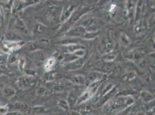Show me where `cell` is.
Returning <instances> with one entry per match:
<instances>
[{"label": "cell", "instance_id": "6da1fadb", "mask_svg": "<svg viewBox=\"0 0 155 115\" xmlns=\"http://www.w3.org/2000/svg\"><path fill=\"white\" fill-rule=\"evenodd\" d=\"M34 82V78L28 76H23L20 77L18 80V85L20 88L24 89L32 86Z\"/></svg>", "mask_w": 155, "mask_h": 115}, {"label": "cell", "instance_id": "7a4b0ae2", "mask_svg": "<svg viewBox=\"0 0 155 115\" xmlns=\"http://www.w3.org/2000/svg\"><path fill=\"white\" fill-rule=\"evenodd\" d=\"M13 26L15 30L19 32L20 31L21 32H25L26 31V26L25 23L20 19H17L14 20Z\"/></svg>", "mask_w": 155, "mask_h": 115}, {"label": "cell", "instance_id": "3957f363", "mask_svg": "<svg viewBox=\"0 0 155 115\" xmlns=\"http://www.w3.org/2000/svg\"><path fill=\"white\" fill-rule=\"evenodd\" d=\"M2 93L4 96L6 98H12L15 95V90L10 87H5L2 90Z\"/></svg>", "mask_w": 155, "mask_h": 115}, {"label": "cell", "instance_id": "277c9868", "mask_svg": "<svg viewBox=\"0 0 155 115\" xmlns=\"http://www.w3.org/2000/svg\"><path fill=\"white\" fill-rule=\"evenodd\" d=\"M5 38L7 39V40L9 41H16L21 38L20 36H19L18 34L15 33V32H11V31L7 33Z\"/></svg>", "mask_w": 155, "mask_h": 115}, {"label": "cell", "instance_id": "5b68a950", "mask_svg": "<svg viewBox=\"0 0 155 115\" xmlns=\"http://www.w3.org/2000/svg\"><path fill=\"white\" fill-rule=\"evenodd\" d=\"M13 108L14 110L16 112L20 110H24L26 109V105L21 102H16L13 105Z\"/></svg>", "mask_w": 155, "mask_h": 115}, {"label": "cell", "instance_id": "8992f818", "mask_svg": "<svg viewBox=\"0 0 155 115\" xmlns=\"http://www.w3.org/2000/svg\"><path fill=\"white\" fill-rule=\"evenodd\" d=\"M55 64V59L54 58H51L48 59L45 66L46 70L49 71L51 70L52 67Z\"/></svg>", "mask_w": 155, "mask_h": 115}, {"label": "cell", "instance_id": "52a82bcc", "mask_svg": "<svg viewBox=\"0 0 155 115\" xmlns=\"http://www.w3.org/2000/svg\"><path fill=\"white\" fill-rule=\"evenodd\" d=\"M58 104L61 107H62L64 109H68V106L67 103L64 100L61 101L60 102H59Z\"/></svg>", "mask_w": 155, "mask_h": 115}, {"label": "cell", "instance_id": "ba28073f", "mask_svg": "<svg viewBox=\"0 0 155 115\" xmlns=\"http://www.w3.org/2000/svg\"><path fill=\"white\" fill-rule=\"evenodd\" d=\"M2 61H3V59H2V58L0 57V63H1Z\"/></svg>", "mask_w": 155, "mask_h": 115}, {"label": "cell", "instance_id": "9c48e42d", "mask_svg": "<svg viewBox=\"0 0 155 115\" xmlns=\"http://www.w3.org/2000/svg\"><path fill=\"white\" fill-rule=\"evenodd\" d=\"M138 115H143V114H141V113H140V114H138Z\"/></svg>", "mask_w": 155, "mask_h": 115}]
</instances>
